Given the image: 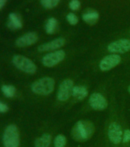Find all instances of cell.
<instances>
[{"mask_svg": "<svg viewBox=\"0 0 130 147\" xmlns=\"http://www.w3.org/2000/svg\"><path fill=\"white\" fill-rule=\"evenodd\" d=\"M9 110V107L5 103L0 102V113H5Z\"/></svg>", "mask_w": 130, "mask_h": 147, "instance_id": "24", "label": "cell"}, {"mask_svg": "<svg viewBox=\"0 0 130 147\" xmlns=\"http://www.w3.org/2000/svg\"><path fill=\"white\" fill-rule=\"evenodd\" d=\"M2 91L5 96L11 98L15 95L16 89L12 85H3L2 87Z\"/></svg>", "mask_w": 130, "mask_h": 147, "instance_id": "18", "label": "cell"}, {"mask_svg": "<svg viewBox=\"0 0 130 147\" xmlns=\"http://www.w3.org/2000/svg\"><path fill=\"white\" fill-rule=\"evenodd\" d=\"M65 55L66 54L63 50H58L55 52L49 53L43 57L42 64L48 67H52L61 62L65 58Z\"/></svg>", "mask_w": 130, "mask_h": 147, "instance_id": "5", "label": "cell"}, {"mask_svg": "<svg viewBox=\"0 0 130 147\" xmlns=\"http://www.w3.org/2000/svg\"><path fill=\"white\" fill-rule=\"evenodd\" d=\"M51 141V136L49 134H43L41 137L34 141V147H49Z\"/></svg>", "mask_w": 130, "mask_h": 147, "instance_id": "16", "label": "cell"}, {"mask_svg": "<svg viewBox=\"0 0 130 147\" xmlns=\"http://www.w3.org/2000/svg\"><path fill=\"white\" fill-rule=\"evenodd\" d=\"M60 0H41V3L44 8L47 9H51L57 6L59 3Z\"/></svg>", "mask_w": 130, "mask_h": 147, "instance_id": "20", "label": "cell"}, {"mask_svg": "<svg viewBox=\"0 0 130 147\" xmlns=\"http://www.w3.org/2000/svg\"><path fill=\"white\" fill-rule=\"evenodd\" d=\"M38 37L36 33L34 32H28L20 38H18L15 41V45L18 47L23 48V47H28L36 43L38 41Z\"/></svg>", "mask_w": 130, "mask_h": 147, "instance_id": "11", "label": "cell"}, {"mask_svg": "<svg viewBox=\"0 0 130 147\" xmlns=\"http://www.w3.org/2000/svg\"><path fill=\"white\" fill-rule=\"evenodd\" d=\"M12 63L17 68L25 73L33 74L36 72V65L31 60L22 55H15L12 58Z\"/></svg>", "mask_w": 130, "mask_h": 147, "instance_id": "4", "label": "cell"}, {"mask_svg": "<svg viewBox=\"0 0 130 147\" xmlns=\"http://www.w3.org/2000/svg\"><path fill=\"white\" fill-rule=\"evenodd\" d=\"M67 20L71 25H75L78 23L77 16L73 12L68 13V15L67 16Z\"/></svg>", "mask_w": 130, "mask_h": 147, "instance_id": "21", "label": "cell"}, {"mask_svg": "<svg viewBox=\"0 0 130 147\" xmlns=\"http://www.w3.org/2000/svg\"><path fill=\"white\" fill-rule=\"evenodd\" d=\"M121 62V57L117 54H112L106 56L100 62V68L101 71H107L114 68Z\"/></svg>", "mask_w": 130, "mask_h": 147, "instance_id": "8", "label": "cell"}, {"mask_svg": "<svg viewBox=\"0 0 130 147\" xmlns=\"http://www.w3.org/2000/svg\"><path fill=\"white\" fill-rule=\"evenodd\" d=\"M73 82L71 79L64 80L63 82L60 84L57 94V98L60 101L67 100L70 96L72 95L73 88Z\"/></svg>", "mask_w": 130, "mask_h": 147, "instance_id": "6", "label": "cell"}, {"mask_svg": "<svg viewBox=\"0 0 130 147\" xmlns=\"http://www.w3.org/2000/svg\"><path fill=\"white\" fill-rule=\"evenodd\" d=\"M7 0H0V10L5 6V5L6 3Z\"/></svg>", "mask_w": 130, "mask_h": 147, "instance_id": "25", "label": "cell"}, {"mask_svg": "<svg viewBox=\"0 0 130 147\" xmlns=\"http://www.w3.org/2000/svg\"><path fill=\"white\" fill-rule=\"evenodd\" d=\"M69 7L71 10L73 11H77L80 9V2L79 0H71V2L69 3Z\"/></svg>", "mask_w": 130, "mask_h": 147, "instance_id": "22", "label": "cell"}, {"mask_svg": "<svg viewBox=\"0 0 130 147\" xmlns=\"http://www.w3.org/2000/svg\"><path fill=\"white\" fill-rule=\"evenodd\" d=\"M3 146L4 147H18L20 144V138L18 127L11 124L5 128L3 133Z\"/></svg>", "mask_w": 130, "mask_h": 147, "instance_id": "3", "label": "cell"}, {"mask_svg": "<svg viewBox=\"0 0 130 147\" xmlns=\"http://www.w3.org/2000/svg\"><path fill=\"white\" fill-rule=\"evenodd\" d=\"M64 44H65V39L64 38H59L50 42L40 45L38 47V51L40 52H44V51H48L56 50V49L61 48L62 46H64Z\"/></svg>", "mask_w": 130, "mask_h": 147, "instance_id": "12", "label": "cell"}, {"mask_svg": "<svg viewBox=\"0 0 130 147\" xmlns=\"http://www.w3.org/2000/svg\"><path fill=\"white\" fill-rule=\"evenodd\" d=\"M55 80L53 78L45 77L33 83L32 90L35 94L46 96L52 93L55 89Z\"/></svg>", "mask_w": 130, "mask_h": 147, "instance_id": "2", "label": "cell"}, {"mask_svg": "<svg viewBox=\"0 0 130 147\" xmlns=\"http://www.w3.org/2000/svg\"><path fill=\"white\" fill-rule=\"evenodd\" d=\"M130 141V130L129 129H126L123 133V142L124 143H126Z\"/></svg>", "mask_w": 130, "mask_h": 147, "instance_id": "23", "label": "cell"}, {"mask_svg": "<svg viewBox=\"0 0 130 147\" xmlns=\"http://www.w3.org/2000/svg\"><path fill=\"white\" fill-rule=\"evenodd\" d=\"M57 27V21L55 18H50L46 22L45 31L49 34H54Z\"/></svg>", "mask_w": 130, "mask_h": 147, "instance_id": "17", "label": "cell"}, {"mask_svg": "<svg viewBox=\"0 0 130 147\" xmlns=\"http://www.w3.org/2000/svg\"><path fill=\"white\" fill-rule=\"evenodd\" d=\"M94 133V126L91 122L78 121L72 129V136L77 142H85L91 138Z\"/></svg>", "mask_w": 130, "mask_h": 147, "instance_id": "1", "label": "cell"}, {"mask_svg": "<svg viewBox=\"0 0 130 147\" xmlns=\"http://www.w3.org/2000/svg\"><path fill=\"white\" fill-rule=\"evenodd\" d=\"M123 130L121 126L116 122L111 123L108 129V137L112 143L119 144L123 141Z\"/></svg>", "mask_w": 130, "mask_h": 147, "instance_id": "9", "label": "cell"}, {"mask_svg": "<svg viewBox=\"0 0 130 147\" xmlns=\"http://www.w3.org/2000/svg\"><path fill=\"white\" fill-rule=\"evenodd\" d=\"M83 20L88 25H94L99 19V13L96 11H87L82 16Z\"/></svg>", "mask_w": 130, "mask_h": 147, "instance_id": "15", "label": "cell"}, {"mask_svg": "<svg viewBox=\"0 0 130 147\" xmlns=\"http://www.w3.org/2000/svg\"><path fill=\"white\" fill-rule=\"evenodd\" d=\"M88 94V90L84 86H74L73 88V92H72V96L76 98L78 100H82Z\"/></svg>", "mask_w": 130, "mask_h": 147, "instance_id": "14", "label": "cell"}, {"mask_svg": "<svg viewBox=\"0 0 130 147\" xmlns=\"http://www.w3.org/2000/svg\"><path fill=\"white\" fill-rule=\"evenodd\" d=\"M108 51L114 54H124L130 51L129 39H119L107 46Z\"/></svg>", "mask_w": 130, "mask_h": 147, "instance_id": "7", "label": "cell"}, {"mask_svg": "<svg viewBox=\"0 0 130 147\" xmlns=\"http://www.w3.org/2000/svg\"><path fill=\"white\" fill-rule=\"evenodd\" d=\"M128 90H129V94H130V86H129V88H128Z\"/></svg>", "mask_w": 130, "mask_h": 147, "instance_id": "26", "label": "cell"}, {"mask_svg": "<svg viewBox=\"0 0 130 147\" xmlns=\"http://www.w3.org/2000/svg\"><path fill=\"white\" fill-rule=\"evenodd\" d=\"M8 26H9V28L12 30L19 29L22 27V20H21L19 16L16 13L9 14Z\"/></svg>", "mask_w": 130, "mask_h": 147, "instance_id": "13", "label": "cell"}, {"mask_svg": "<svg viewBox=\"0 0 130 147\" xmlns=\"http://www.w3.org/2000/svg\"><path fill=\"white\" fill-rule=\"evenodd\" d=\"M89 104L94 110H103L107 107L108 102L102 94L100 93H94L90 96Z\"/></svg>", "mask_w": 130, "mask_h": 147, "instance_id": "10", "label": "cell"}, {"mask_svg": "<svg viewBox=\"0 0 130 147\" xmlns=\"http://www.w3.org/2000/svg\"><path fill=\"white\" fill-rule=\"evenodd\" d=\"M67 143V139L65 136L59 134L57 135L55 139L54 145L55 147H64Z\"/></svg>", "mask_w": 130, "mask_h": 147, "instance_id": "19", "label": "cell"}]
</instances>
